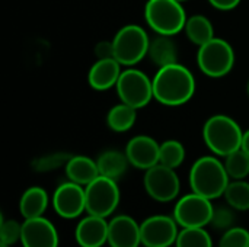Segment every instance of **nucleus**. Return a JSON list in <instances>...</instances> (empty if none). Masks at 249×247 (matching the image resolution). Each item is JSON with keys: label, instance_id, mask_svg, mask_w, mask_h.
Returning a JSON list of instances; mask_svg holds the SVG:
<instances>
[{"label": "nucleus", "instance_id": "nucleus-31", "mask_svg": "<svg viewBox=\"0 0 249 247\" xmlns=\"http://www.w3.org/2000/svg\"><path fill=\"white\" fill-rule=\"evenodd\" d=\"M233 223V214L228 208H214L213 218H212V226L217 230H229L232 229Z\"/></svg>", "mask_w": 249, "mask_h": 247}, {"label": "nucleus", "instance_id": "nucleus-16", "mask_svg": "<svg viewBox=\"0 0 249 247\" xmlns=\"http://www.w3.org/2000/svg\"><path fill=\"white\" fill-rule=\"evenodd\" d=\"M108 224L96 215L85 217L76 227V242L80 247H102L108 242Z\"/></svg>", "mask_w": 249, "mask_h": 247}, {"label": "nucleus", "instance_id": "nucleus-26", "mask_svg": "<svg viewBox=\"0 0 249 247\" xmlns=\"http://www.w3.org/2000/svg\"><path fill=\"white\" fill-rule=\"evenodd\" d=\"M225 167L231 179L242 181L249 175V154L242 148L225 157Z\"/></svg>", "mask_w": 249, "mask_h": 247}, {"label": "nucleus", "instance_id": "nucleus-10", "mask_svg": "<svg viewBox=\"0 0 249 247\" xmlns=\"http://www.w3.org/2000/svg\"><path fill=\"white\" fill-rule=\"evenodd\" d=\"M143 182L147 195L158 202L174 201L181 189V182L175 169L160 163L146 170Z\"/></svg>", "mask_w": 249, "mask_h": 247}, {"label": "nucleus", "instance_id": "nucleus-14", "mask_svg": "<svg viewBox=\"0 0 249 247\" xmlns=\"http://www.w3.org/2000/svg\"><path fill=\"white\" fill-rule=\"evenodd\" d=\"M160 144L149 135H136L125 146L128 162L136 169L147 170L159 163Z\"/></svg>", "mask_w": 249, "mask_h": 247}, {"label": "nucleus", "instance_id": "nucleus-36", "mask_svg": "<svg viewBox=\"0 0 249 247\" xmlns=\"http://www.w3.org/2000/svg\"><path fill=\"white\" fill-rule=\"evenodd\" d=\"M178 1H181V3H184V1H187V0H178Z\"/></svg>", "mask_w": 249, "mask_h": 247}, {"label": "nucleus", "instance_id": "nucleus-32", "mask_svg": "<svg viewBox=\"0 0 249 247\" xmlns=\"http://www.w3.org/2000/svg\"><path fill=\"white\" fill-rule=\"evenodd\" d=\"M95 55L98 60H105V58H114V45L112 41H101L95 47Z\"/></svg>", "mask_w": 249, "mask_h": 247}, {"label": "nucleus", "instance_id": "nucleus-11", "mask_svg": "<svg viewBox=\"0 0 249 247\" xmlns=\"http://www.w3.org/2000/svg\"><path fill=\"white\" fill-rule=\"evenodd\" d=\"M140 234L146 247H169L177 243L178 223L168 215H152L140 224Z\"/></svg>", "mask_w": 249, "mask_h": 247}, {"label": "nucleus", "instance_id": "nucleus-12", "mask_svg": "<svg viewBox=\"0 0 249 247\" xmlns=\"http://www.w3.org/2000/svg\"><path fill=\"white\" fill-rule=\"evenodd\" d=\"M53 207L63 218H76L86 211V194L82 185L71 181L61 183L53 195Z\"/></svg>", "mask_w": 249, "mask_h": 247}, {"label": "nucleus", "instance_id": "nucleus-24", "mask_svg": "<svg viewBox=\"0 0 249 247\" xmlns=\"http://www.w3.org/2000/svg\"><path fill=\"white\" fill-rule=\"evenodd\" d=\"M185 160V147L178 140H166L160 144L159 163L171 169L179 167Z\"/></svg>", "mask_w": 249, "mask_h": 247}, {"label": "nucleus", "instance_id": "nucleus-27", "mask_svg": "<svg viewBox=\"0 0 249 247\" xmlns=\"http://www.w3.org/2000/svg\"><path fill=\"white\" fill-rule=\"evenodd\" d=\"M177 247H213L210 234L204 227L197 229H182L177 239Z\"/></svg>", "mask_w": 249, "mask_h": 247}, {"label": "nucleus", "instance_id": "nucleus-4", "mask_svg": "<svg viewBox=\"0 0 249 247\" xmlns=\"http://www.w3.org/2000/svg\"><path fill=\"white\" fill-rule=\"evenodd\" d=\"M144 19L156 33L174 36L184 31L188 17L178 0H147Z\"/></svg>", "mask_w": 249, "mask_h": 247}, {"label": "nucleus", "instance_id": "nucleus-35", "mask_svg": "<svg viewBox=\"0 0 249 247\" xmlns=\"http://www.w3.org/2000/svg\"><path fill=\"white\" fill-rule=\"evenodd\" d=\"M0 247H9V245H4V243H1V246Z\"/></svg>", "mask_w": 249, "mask_h": 247}, {"label": "nucleus", "instance_id": "nucleus-33", "mask_svg": "<svg viewBox=\"0 0 249 247\" xmlns=\"http://www.w3.org/2000/svg\"><path fill=\"white\" fill-rule=\"evenodd\" d=\"M214 9L217 10H232L235 9L242 0H207Z\"/></svg>", "mask_w": 249, "mask_h": 247}, {"label": "nucleus", "instance_id": "nucleus-30", "mask_svg": "<svg viewBox=\"0 0 249 247\" xmlns=\"http://www.w3.org/2000/svg\"><path fill=\"white\" fill-rule=\"evenodd\" d=\"M71 156L69 154H64V153H60V154H51V156H47V157H42L39 159L36 163H34V167L39 172H48V170H53L61 165L66 166V163L69 162Z\"/></svg>", "mask_w": 249, "mask_h": 247}, {"label": "nucleus", "instance_id": "nucleus-19", "mask_svg": "<svg viewBox=\"0 0 249 247\" xmlns=\"http://www.w3.org/2000/svg\"><path fill=\"white\" fill-rule=\"evenodd\" d=\"M147 57L159 68L169 66V64H174V63H178L177 42L169 35H159L158 33L153 39H150Z\"/></svg>", "mask_w": 249, "mask_h": 247}, {"label": "nucleus", "instance_id": "nucleus-9", "mask_svg": "<svg viewBox=\"0 0 249 247\" xmlns=\"http://www.w3.org/2000/svg\"><path fill=\"white\" fill-rule=\"evenodd\" d=\"M214 207L212 199H207L198 194H190L182 197L174 210V218L182 229L206 227L212 223Z\"/></svg>", "mask_w": 249, "mask_h": 247}, {"label": "nucleus", "instance_id": "nucleus-1", "mask_svg": "<svg viewBox=\"0 0 249 247\" xmlns=\"http://www.w3.org/2000/svg\"><path fill=\"white\" fill-rule=\"evenodd\" d=\"M153 80V98L165 106H181L196 93V79L182 64L160 67Z\"/></svg>", "mask_w": 249, "mask_h": 247}, {"label": "nucleus", "instance_id": "nucleus-34", "mask_svg": "<svg viewBox=\"0 0 249 247\" xmlns=\"http://www.w3.org/2000/svg\"><path fill=\"white\" fill-rule=\"evenodd\" d=\"M241 148L249 154V130L244 131V138H242V147Z\"/></svg>", "mask_w": 249, "mask_h": 247}, {"label": "nucleus", "instance_id": "nucleus-28", "mask_svg": "<svg viewBox=\"0 0 249 247\" xmlns=\"http://www.w3.org/2000/svg\"><path fill=\"white\" fill-rule=\"evenodd\" d=\"M219 247H249V231L242 227H232L226 230Z\"/></svg>", "mask_w": 249, "mask_h": 247}, {"label": "nucleus", "instance_id": "nucleus-25", "mask_svg": "<svg viewBox=\"0 0 249 247\" xmlns=\"http://www.w3.org/2000/svg\"><path fill=\"white\" fill-rule=\"evenodd\" d=\"M225 198L228 204L239 211H248L249 210V183L242 181H233L229 182L226 191H225Z\"/></svg>", "mask_w": 249, "mask_h": 247}, {"label": "nucleus", "instance_id": "nucleus-5", "mask_svg": "<svg viewBox=\"0 0 249 247\" xmlns=\"http://www.w3.org/2000/svg\"><path fill=\"white\" fill-rule=\"evenodd\" d=\"M114 58L125 67H131L142 61L150 45V38L147 32L140 25H125L123 26L112 39Z\"/></svg>", "mask_w": 249, "mask_h": 247}, {"label": "nucleus", "instance_id": "nucleus-18", "mask_svg": "<svg viewBox=\"0 0 249 247\" xmlns=\"http://www.w3.org/2000/svg\"><path fill=\"white\" fill-rule=\"evenodd\" d=\"M64 167L69 181L82 186H88L99 176L98 163L88 156H71Z\"/></svg>", "mask_w": 249, "mask_h": 247}, {"label": "nucleus", "instance_id": "nucleus-21", "mask_svg": "<svg viewBox=\"0 0 249 247\" xmlns=\"http://www.w3.org/2000/svg\"><path fill=\"white\" fill-rule=\"evenodd\" d=\"M96 163H98L99 175L114 179V181H118L125 173V170L130 165L125 151L121 153L117 150H108V151L102 153L98 157Z\"/></svg>", "mask_w": 249, "mask_h": 247}, {"label": "nucleus", "instance_id": "nucleus-29", "mask_svg": "<svg viewBox=\"0 0 249 247\" xmlns=\"http://www.w3.org/2000/svg\"><path fill=\"white\" fill-rule=\"evenodd\" d=\"M0 234H1V243L12 246L18 240H20V236H22V224H19L15 220H1Z\"/></svg>", "mask_w": 249, "mask_h": 247}, {"label": "nucleus", "instance_id": "nucleus-7", "mask_svg": "<svg viewBox=\"0 0 249 247\" xmlns=\"http://www.w3.org/2000/svg\"><path fill=\"white\" fill-rule=\"evenodd\" d=\"M115 87L120 100L136 109L144 108L155 99L153 80L139 68L128 67L127 70H123Z\"/></svg>", "mask_w": 249, "mask_h": 247}, {"label": "nucleus", "instance_id": "nucleus-2", "mask_svg": "<svg viewBox=\"0 0 249 247\" xmlns=\"http://www.w3.org/2000/svg\"><path fill=\"white\" fill-rule=\"evenodd\" d=\"M229 179L225 163L213 156L200 157L190 170V186L193 192L207 199H216L225 195Z\"/></svg>", "mask_w": 249, "mask_h": 247}, {"label": "nucleus", "instance_id": "nucleus-13", "mask_svg": "<svg viewBox=\"0 0 249 247\" xmlns=\"http://www.w3.org/2000/svg\"><path fill=\"white\" fill-rule=\"evenodd\" d=\"M20 243L23 247H58V234L47 218H26L22 224Z\"/></svg>", "mask_w": 249, "mask_h": 247}, {"label": "nucleus", "instance_id": "nucleus-22", "mask_svg": "<svg viewBox=\"0 0 249 247\" xmlns=\"http://www.w3.org/2000/svg\"><path fill=\"white\" fill-rule=\"evenodd\" d=\"M187 38L196 44L197 47H201L212 41L214 38V28L212 20L204 15H193L187 19L185 28H184Z\"/></svg>", "mask_w": 249, "mask_h": 247}, {"label": "nucleus", "instance_id": "nucleus-20", "mask_svg": "<svg viewBox=\"0 0 249 247\" xmlns=\"http://www.w3.org/2000/svg\"><path fill=\"white\" fill-rule=\"evenodd\" d=\"M48 207V195L39 186H32L23 192L19 201V211L26 218L42 217Z\"/></svg>", "mask_w": 249, "mask_h": 247}, {"label": "nucleus", "instance_id": "nucleus-3", "mask_svg": "<svg viewBox=\"0 0 249 247\" xmlns=\"http://www.w3.org/2000/svg\"><path fill=\"white\" fill-rule=\"evenodd\" d=\"M203 138L212 153L226 157L242 147L244 131L233 118L228 115H213L203 127Z\"/></svg>", "mask_w": 249, "mask_h": 247}, {"label": "nucleus", "instance_id": "nucleus-15", "mask_svg": "<svg viewBox=\"0 0 249 247\" xmlns=\"http://www.w3.org/2000/svg\"><path fill=\"white\" fill-rule=\"evenodd\" d=\"M108 243L111 247H139L140 226L130 215L114 217L108 224Z\"/></svg>", "mask_w": 249, "mask_h": 247}, {"label": "nucleus", "instance_id": "nucleus-8", "mask_svg": "<svg viewBox=\"0 0 249 247\" xmlns=\"http://www.w3.org/2000/svg\"><path fill=\"white\" fill-rule=\"evenodd\" d=\"M86 194V211L89 215L107 218L120 204V188L117 181L98 176L93 182L85 186Z\"/></svg>", "mask_w": 249, "mask_h": 247}, {"label": "nucleus", "instance_id": "nucleus-17", "mask_svg": "<svg viewBox=\"0 0 249 247\" xmlns=\"http://www.w3.org/2000/svg\"><path fill=\"white\" fill-rule=\"evenodd\" d=\"M121 73V64L115 58L96 60L88 73V83L95 90H108L117 86Z\"/></svg>", "mask_w": 249, "mask_h": 247}, {"label": "nucleus", "instance_id": "nucleus-6", "mask_svg": "<svg viewBox=\"0 0 249 247\" xmlns=\"http://www.w3.org/2000/svg\"><path fill=\"white\" fill-rule=\"evenodd\" d=\"M197 66L203 74L213 79L229 74L235 66L233 47L226 39L214 36L207 44L198 47Z\"/></svg>", "mask_w": 249, "mask_h": 247}, {"label": "nucleus", "instance_id": "nucleus-23", "mask_svg": "<svg viewBox=\"0 0 249 247\" xmlns=\"http://www.w3.org/2000/svg\"><path fill=\"white\" fill-rule=\"evenodd\" d=\"M136 118L137 109L121 102L109 109L107 115V124L114 132H127L136 124Z\"/></svg>", "mask_w": 249, "mask_h": 247}, {"label": "nucleus", "instance_id": "nucleus-37", "mask_svg": "<svg viewBox=\"0 0 249 247\" xmlns=\"http://www.w3.org/2000/svg\"><path fill=\"white\" fill-rule=\"evenodd\" d=\"M248 95H249V82H248Z\"/></svg>", "mask_w": 249, "mask_h": 247}]
</instances>
